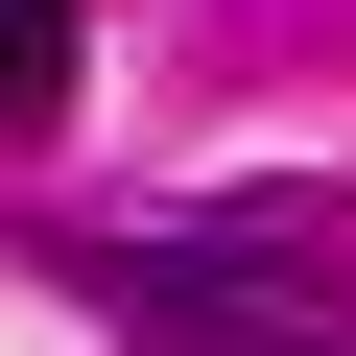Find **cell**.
I'll return each instance as SVG.
<instances>
[{"mask_svg":"<svg viewBox=\"0 0 356 356\" xmlns=\"http://www.w3.org/2000/svg\"><path fill=\"white\" fill-rule=\"evenodd\" d=\"M95 309H143V356H309L285 309H214V285H166V261H95Z\"/></svg>","mask_w":356,"mask_h":356,"instance_id":"6da1fadb","label":"cell"},{"mask_svg":"<svg viewBox=\"0 0 356 356\" xmlns=\"http://www.w3.org/2000/svg\"><path fill=\"white\" fill-rule=\"evenodd\" d=\"M72 119V0H0V143Z\"/></svg>","mask_w":356,"mask_h":356,"instance_id":"7a4b0ae2","label":"cell"}]
</instances>
